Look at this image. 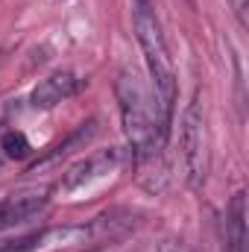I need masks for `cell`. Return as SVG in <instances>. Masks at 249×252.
<instances>
[{
  "instance_id": "30bf717a",
  "label": "cell",
  "mask_w": 249,
  "mask_h": 252,
  "mask_svg": "<svg viewBox=\"0 0 249 252\" xmlns=\"http://www.w3.org/2000/svg\"><path fill=\"white\" fill-rule=\"evenodd\" d=\"M0 147H3V153H6L9 158H18V161H21V158H27V156L32 153V147H30L27 135H24V132H15V129L3 135Z\"/></svg>"
},
{
  "instance_id": "3957f363",
  "label": "cell",
  "mask_w": 249,
  "mask_h": 252,
  "mask_svg": "<svg viewBox=\"0 0 249 252\" xmlns=\"http://www.w3.org/2000/svg\"><path fill=\"white\" fill-rule=\"evenodd\" d=\"M182 167H185V182L190 188H202L208 179V164H211V153H208V126H205V109L199 103V91L193 94V100L187 103L185 115H182Z\"/></svg>"
},
{
  "instance_id": "5b68a950",
  "label": "cell",
  "mask_w": 249,
  "mask_h": 252,
  "mask_svg": "<svg viewBox=\"0 0 249 252\" xmlns=\"http://www.w3.org/2000/svg\"><path fill=\"white\" fill-rule=\"evenodd\" d=\"M85 85V79H79L76 73L70 70H59V73H50L44 76L32 91H30V106L32 109H53L64 100H70L73 94H79Z\"/></svg>"
},
{
  "instance_id": "ba28073f",
  "label": "cell",
  "mask_w": 249,
  "mask_h": 252,
  "mask_svg": "<svg viewBox=\"0 0 249 252\" xmlns=\"http://www.w3.org/2000/svg\"><path fill=\"white\" fill-rule=\"evenodd\" d=\"M94 132H97V121H88V124H82L76 132H70L64 141H59L56 147H50L44 156H38V158L30 164V170H27V173H35L38 167H44V164H50V161H59V158H62V156H67L70 150H76L79 144H85V141H88Z\"/></svg>"
},
{
  "instance_id": "7a4b0ae2",
  "label": "cell",
  "mask_w": 249,
  "mask_h": 252,
  "mask_svg": "<svg viewBox=\"0 0 249 252\" xmlns=\"http://www.w3.org/2000/svg\"><path fill=\"white\" fill-rule=\"evenodd\" d=\"M132 27H135V38L144 50V62L153 79V94L161 112V121L170 126L173 118V100H176V70H173V59L158 24V15L153 9V0H132Z\"/></svg>"
},
{
  "instance_id": "8fae6325",
  "label": "cell",
  "mask_w": 249,
  "mask_h": 252,
  "mask_svg": "<svg viewBox=\"0 0 249 252\" xmlns=\"http://www.w3.org/2000/svg\"><path fill=\"white\" fill-rule=\"evenodd\" d=\"M158 252H196V250H190V247H187V244H182V241H173V238H167V241H161Z\"/></svg>"
},
{
  "instance_id": "7c38bea8",
  "label": "cell",
  "mask_w": 249,
  "mask_h": 252,
  "mask_svg": "<svg viewBox=\"0 0 249 252\" xmlns=\"http://www.w3.org/2000/svg\"><path fill=\"white\" fill-rule=\"evenodd\" d=\"M235 3V12L241 15V21H244V9H247V0H232Z\"/></svg>"
},
{
  "instance_id": "6da1fadb",
  "label": "cell",
  "mask_w": 249,
  "mask_h": 252,
  "mask_svg": "<svg viewBox=\"0 0 249 252\" xmlns=\"http://www.w3.org/2000/svg\"><path fill=\"white\" fill-rule=\"evenodd\" d=\"M115 94H118L121 124H124L126 141L132 147V156L138 161L156 158L164 150V144H167L170 126L161 121V112H158V103H156L153 88L141 79L138 70L124 67L118 73Z\"/></svg>"
},
{
  "instance_id": "277c9868",
  "label": "cell",
  "mask_w": 249,
  "mask_h": 252,
  "mask_svg": "<svg viewBox=\"0 0 249 252\" xmlns=\"http://www.w3.org/2000/svg\"><path fill=\"white\" fill-rule=\"evenodd\" d=\"M118 167H121V150L94 153L85 161H79L70 170H64V176L59 179V190L62 193H76V190H82V188H88V185H94V182H100V179H106Z\"/></svg>"
},
{
  "instance_id": "9c48e42d",
  "label": "cell",
  "mask_w": 249,
  "mask_h": 252,
  "mask_svg": "<svg viewBox=\"0 0 249 252\" xmlns=\"http://www.w3.org/2000/svg\"><path fill=\"white\" fill-rule=\"evenodd\" d=\"M44 250H47V229L0 241V252H44Z\"/></svg>"
},
{
  "instance_id": "8992f818",
  "label": "cell",
  "mask_w": 249,
  "mask_h": 252,
  "mask_svg": "<svg viewBox=\"0 0 249 252\" xmlns=\"http://www.w3.org/2000/svg\"><path fill=\"white\" fill-rule=\"evenodd\" d=\"M47 202L50 196L41 190H32V193H18V196H6L0 199V232H9L15 226H24L35 217H41L47 211Z\"/></svg>"
},
{
  "instance_id": "52a82bcc",
  "label": "cell",
  "mask_w": 249,
  "mask_h": 252,
  "mask_svg": "<svg viewBox=\"0 0 249 252\" xmlns=\"http://www.w3.org/2000/svg\"><path fill=\"white\" fill-rule=\"evenodd\" d=\"M226 252H247V193L238 190L226 205Z\"/></svg>"
}]
</instances>
